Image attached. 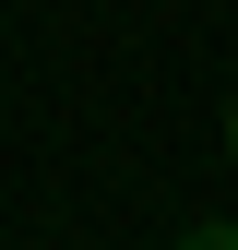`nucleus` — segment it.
I'll list each match as a JSON object with an SVG mask.
<instances>
[{
    "instance_id": "obj_1",
    "label": "nucleus",
    "mask_w": 238,
    "mask_h": 250,
    "mask_svg": "<svg viewBox=\"0 0 238 250\" xmlns=\"http://www.w3.org/2000/svg\"><path fill=\"white\" fill-rule=\"evenodd\" d=\"M178 250H238V214H202V227L178 238Z\"/></svg>"
},
{
    "instance_id": "obj_2",
    "label": "nucleus",
    "mask_w": 238,
    "mask_h": 250,
    "mask_svg": "<svg viewBox=\"0 0 238 250\" xmlns=\"http://www.w3.org/2000/svg\"><path fill=\"white\" fill-rule=\"evenodd\" d=\"M226 167H238V96H226Z\"/></svg>"
}]
</instances>
